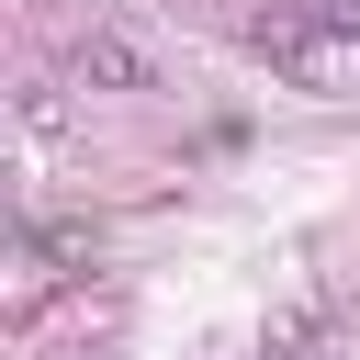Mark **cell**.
I'll return each instance as SVG.
<instances>
[{
  "label": "cell",
  "mask_w": 360,
  "mask_h": 360,
  "mask_svg": "<svg viewBox=\"0 0 360 360\" xmlns=\"http://www.w3.org/2000/svg\"><path fill=\"white\" fill-rule=\"evenodd\" d=\"M304 11H315V22L338 34V45H360V0H304Z\"/></svg>",
  "instance_id": "2"
},
{
  "label": "cell",
  "mask_w": 360,
  "mask_h": 360,
  "mask_svg": "<svg viewBox=\"0 0 360 360\" xmlns=\"http://www.w3.org/2000/svg\"><path fill=\"white\" fill-rule=\"evenodd\" d=\"M79 79H90V90H146V45L101 22V34H79Z\"/></svg>",
  "instance_id": "1"
}]
</instances>
